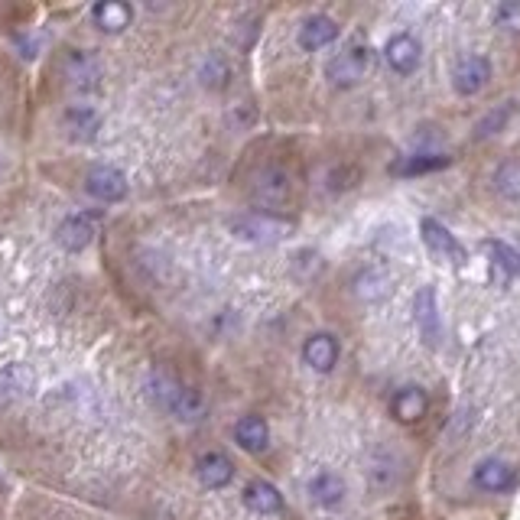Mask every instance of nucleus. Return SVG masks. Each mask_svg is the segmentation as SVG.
I'll return each instance as SVG.
<instances>
[{
    "label": "nucleus",
    "instance_id": "20",
    "mask_svg": "<svg viewBox=\"0 0 520 520\" xmlns=\"http://www.w3.org/2000/svg\"><path fill=\"white\" fill-rule=\"evenodd\" d=\"M91 20L104 33H124L134 23V7L124 4V0H101V4L91 7Z\"/></svg>",
    "mask_w": 520,
    "mask_h": 520
},
{
    "label": "nucleus",
    "instance_id": "26",
    "mask_svg": "<svg viewBox=\"0 0 520 520\" xmlns=\"http://www.w3.org/2000/svg\"><path fill=\"white\" fill-rule=\"evenodd\" d=\"M511 114H514V104H511V101L498 104V108H491V111L475 124V134H478V137H494V134H501V130L507 127V121H511Z\"/></svg>",
    "mask_w": 520,
    "mask_h": 520
},
{
    "label": "nucleus",
    "instance_id": "25",
    "mask_svg": "<svg viewBox=\"0 0 520 520\" xmlns=\"http://www.w3.org/2000/svg\"><path fill=\"white\" fill-rule=\"evenodd\" d=\"M199 78H202V82H205L208 88H215V91L228 88V82H231V65H228V59L218 56V52H212V56H205L202 69H199Z\"/></svg>",
    "mask_w": 520,
    "mask_h": 520
},
{
    "label": "nucleus",
    "instance_id": "11",
    "mask_svg": "<svg viewBox=\"0 0 520 520\" xmlns=\"http://www.w3.org/2000/svg\"><path fill=\"white\" fill-rule=\"evenodd\" d=\"M491 78V62L485 56H465L455 62L452 69V85L459 95H478Z\"/></svg>",
    "mask_w": 520,
    "mask_h": 520
},
{
    "label": "nucleus",
    "instance_id": "19",
    "mask_svg": "<svg viewBox=\"0 0 520 520\" xmlns=\"http://www.w3.org/2000/svg\"><path fill=\"white\" fill-rule=\"evenodd\" d=\"M36 390V371L30 364L23 361H13L0 368V394L10 397V400H20V397H30Z\"/></svg>",
    "mask_w": 520,
    "mask_h": 520
},
{
    "label": "nucleus",
    "instance_id": "4",
    "mask_svg": "<svg viewBox=\"0 0 520 520\" xmlns=\"http://www.w3.org/2000/svg\"><path fill=\"white\" fill-rule=\"evenodd\" d=\"M364 69H368V52L361 46H348L329 59V65H325V78H329L335 88H355L364 78Z\"/></svg>",
    "mask_w": 520,
    "mask_h": 520
},
{
    "label": "nucleus",
    "instance_id": "5",
    "mask_svg": "<svg viewBox=\"0 0 520 520\" xmlns=\"http://www.w3.org/2000/svg\"><path fill=\"white\" fill-rule=\"evenodd\" d=\"M59 124H62L65 137L69 140L91 143L101 130V111L95 108V104H69V108L62 111Z\"/></svg>",
    "mask_w": 520,
    "mask_h": 520
},
{
    "label": "nucleus",
    "instance_id": "18",
    "mask_svg": "<svg viewBox=\"0 0 520 520\" xmlns=\"http://www.w3.org/2000/svg\"><path fill=\"white\" fill-rule=\"evenodd\" d=\"M244 504L251 507L254 514H280L283 511V494L277 485H270L267 478H254V481H247V488H244Z\"/></svg>",
    "mask_w": 520,
    "mask_h": 520
},
{
    "label": "nucleus",
    "instance_id": "21",
    "mask_svg": "<svg viewBox=\"0 0 520 520\" xmlns=\"http://www.w3.org/2000/svg\"><path fill=\"white\" fill-rule=\"evenodd\" d=\"M309 498L316 501L319 507H338L345 501V494H348V485H345V478L338 475V472H319V475H312L309 478Z\"/></svg>",
    "mask_w": 520,
    "mask_h": 520
},
{
    "label": "nucleus",
    "instance_id": "3",
    "mask_svg": "<svg viewBox=\"0 0 520 520\" xmlns=\"http://www.w3.org/2000/svg\"><path fill=\"white\" fill-rule=\"evenodd\" d=\"M85 192L91 195L95 202H104V205H117V202H124L127 199V192H130V182L127 176L121 173L117 166L111 163H95L85 173Z\"/></svg>",
    "mask_w": 520,
    "mask_h": 520
},
{
    "label": "nucleus",
    "instance_id": "24",
    "mask_svg": "<svg viewBox=\"0 0 520 520\" xmlns=\"http://www.w3.org/2000/svg\"><path fill=\"white\" fill-rule=\"evenodd\" d=\"M494 189H498L501 199L520 202V160H507L494 173Z\"/></svg>",
    "mask_w": 520,
    "mask_h": 520
},
{
    "label": "nucleus",
    "instance_id": "1",
    "mask_svg": "<svg viewBox=\"0 0 520 520\" xmlns=\"http://www.w3.org/2000/svg\"><path fill=\"white\" fill-rule=\"evenodd\" d=\"M147 394L153 397L156 407L166 410V413H173L179 423H199L205 416V410H208L202 390L182 384L176 374L156 371L147 381Z\"/></svg>",
    "mask_w": 520,
    "mask_h": 520
},
{
    "label": "nucleus",
    "instance_id": "10",
    "mask_svg": "<svg viewBox=\"0 0 520 520\" xmlns=\"http://www.w3.org/2000/svg\"><path fill=\"white\" fill-rule=\"evenodd\" d=\"M384 59L397 75H410V72H416V65H420L423 49H420V43H416V36L394 33L384 46Z\"/></svg>",
    "mask_w": 520,
    "mask_h": 520
},
{
    "label": "nucleus",
    "instance_id": "12",
    "mask_svg": "<svg viewBox=\"0 0 520 520\" xmlns=\"http://www.w3.org/2000/svg\"><path fill=\"white\" fill-rule=\"evenodd\" d=\"M429 410V397L423 387H400L394 390V397H390V416H394L397 423H420Z\"/></svg>",
    "mask_w": 520,
    "mask_h": 520
},
{
    "label": "nucleus",
    "instance_id": "28",
    "mask_svg": "<svg viewBox=\"0 0 520 520\" xmlns=\"http://www.w3.org/2000/svg\"><path fill=\"white\" fill-rule=\"evenodd\" d=\"M494 23L507 33H520V4L517 0H507L498 10H494Z\"/></svg>",
    "mask_w": 520,
    "mask_h": 520
},
{
    "label": "nucleus",
    "instance_id": "13",
    "mask_svg": "<svg viewBox=\"0 0 520 520\" xmlns=\"http://www.w3.org/2000/svg\"><path fill=\"white\" fill-rule=\"evenodd\" d=\"M56 241L69 254L85 251V247H91V241H95V221L85 215H65L56 228Z\"/></svg>",
    "mask_w": 520,
    "mask_h": 520
},
{
    "label": "nucleus",
    "instance_id": "22",
    "mask_svg": "<svg viewBox=\"0 0 520 520\" xmlns=\"http://www.w3.org/2000/svg\"><path fill=\"white\" fill-rule=\"evenodd\" d=\"M254 199L260 205H286L290 202V176L283 169H264L254 179Z\"/></svg>",
    "mask_w": 520,
    "mask_h": 520
},
{
    "label": "nucleus",
    "instance_id": "9",
    "mask_svg": "<svg viewBox=\"0 0 520 520\" xmlns=\"http://www.w3.org/2000/svg\"><path fill=\"white\" fill-rule=\"evenodd\" d=\"M338 355H342V348L332 332H312L303 342V361L319 374H329L338 364Z\"/></svg>",
    "mask_w": 520,
    "mask_h": 520
},
{
    "label": "nucleus",
    "instance_id": "14",
    "mask_svg": "<svg viewBox=\"0 0 520 520\" xmlns=\"http://www.w3.org/2000/svg\"><path fill=\"white\" fill-rule=\"evenodd\" d=\"M234 442L244 449V452H267L270 446V426L264 416H257V413H244L238 423H234Z\"/></svg>",
    "mask_w": 520,
    "mask_h": 520
},
{
    "label": "nucleus",
    "instance_id": "27",
    "mask_svg": "<svg viewBox=\"0 0 520 520\" xmlns=\"http://www.w3.org/2000/svg\"><path fill=\"white\" fill-rule=\"evenodd\" d=\"M485 251L494 257V264L507 270V277H520V254L504 241H485Z\"/></svg>",
    "mask_w": 520,
    "mask_h": 520
},
{
    "label": "nucleus",
    "instance_id": "8",
    "mask_svg": "<svg viewBox=\"0 0 520 520\" xmlns=\"http://www.w3.org/2000/svg\"><path fill=\"white\" fill-rule=\"evenodd\" d=\"M62 72L75 88H95L101 78V62L91 56L88 49H65L62 56Z\"/></svg>",
    "mask_w": 520,
    "mask_h": 520
},
{
    "label": "nucleus",
    "instance_id": "2",
    "mask_svg": "<svg viewBox=\"0 0 520 520\" xmlns=\"http://www.w3.org/2000/svg\"><path fill=\"white\" fill-rule=\"evenodd\" d=\"M231 231L238 234L241 241L273 244V241H283L286 234L293 231V221H286L280 215H270V212H247V215L231 218Z\"/></svg>",
    "mask_w": 520,
    "mask_h": 520
},
{
    "label": "nucleus",
    "instance_id": "16",
    "mask_svg": "<svg viewBox=\"0 0 520 520\" xmlns=\"http://www.w3.org/2000/svg\"><path fill=\"white\" fill-rule=\"evenodd\" d=\"M472 481H475L478 491L501 494V491H507V488L514 485V468L507 465V462H501V459H485V462L475 465Z\"/></svg>",
    "mask_w": 520,
    "mask_h": 520
},
{
    "label": "nucleus",
    "instance_id": "17",
    "mask_svg": "<svg viewBox=\"0 0 520 520\" xmlns=\"http://www.w3.org/2000/svg\"><path fill=\"white\" fill-rule=\"evenodd\" d=\"M413 316H416V325H420V335L429 345H436L439 342V306H436L433 286H420V290H416Z\"/></svg>",
    "mask_w": 520,
    "mask_h": 520
},
{
    "label": "nucleus",
    "instance_id": "6",
    "mask_svg": "<svg viewBox=\"0 0 520 520\" xmlns=\"http://www.w3.org/2000/svg\"><path fill=\"white\" fill-rule=\"evenodd\" d=\"M420 231H423V241H426V247L429 251H433L436 257H442V260H449L452 267H462L465 264V247L455 241V234L442 225V221H436V218H423L420 221Z\"/></svg>",
    "mask_w": 520,
    "mask_h": 520
},
{
    "label": "nucleus",
    "instance_id": "15",
    "mask_svg": "<svg viewBox=\"0 0 520 520\" xmlns=\"http://www.w3.org/2000/svg\"><path fill=\"white\" fill-rule=\"evenodd\" d=\"M296 39L306 52H319L338 39V23L332 17H325V13H312V17H306L303 26H299Z\"/></svg>",
    "mask_w": 520,
    "mask_h": 520
},
{
    "label": "nucleus",
    "instance_id": "7",
    "mask_svg": "<svg viewBox=\"0 0 520 520\" xmlns=\"http://www.w3.org/2000/svg\"><path fill=\"white\" fill-rule=\"evenodd\" d=\"M195 478H199V485L208 488V491H218V488H228L234 481V462L228 459L225 452H202L199 462H195Z\"/></svg>",
    "mask_w": 520,
    "mask_h": 520
},
{
    "label": "nucleus",
    "instance_id": "23",
    "mask_svg": "<svg viewBox=\"0 0 520 520\" xmlns=\"http://www.w3.org/2000/svg\"><path fill=\"white\" fill-rule=\"evenodd\" d=\"M452 160L446 153H416V156H400V160L390 166L394 176H423V173H436V169H446Z\"/></svg>",
    "mask_w": 520,
    "mask_h": 520
}]
</instances>
